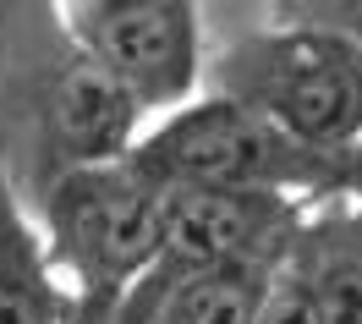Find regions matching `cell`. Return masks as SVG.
Here are the masks:
<instances>
[{"label":"cell","instance_id":"1","mask_svg":"<svg viewBox=\"0 0 362 324\" xmlns=\"http://www.w3.org/2000/svg\"><path fill=\"white\" fill-rule=\"evenodd\" d=\"M170 192L132 160L83 165L45 187L39 220L55 275L71 280L66 324H110L137 280L148 275L165 231Z\"/></svg>","mask_w":362,"mask_h":324},{"label":"cell","instance_id":"2","mask_svg":"<svg viewBox=\"0 0 362 324\" xmlns=\"http://www.w3.org/2000/svg\"><path fill=\"white\" fill-rule=\"evenodd\" d=\"M127 160L165 192H357V154H318L220 93L192 99L132 143Z\"/></svg>","mask_w":362,"mask_h":324},{"label":"cell","instance_id":"3","mask_svg":"<svg viewBox=\"0 0 362 324\" xmlns=\"http://www.w3.org/2000/svg\"><path fill=\"white\" fill-rule=\"evenodd\" d=\"M214 77L220 99L280 127L302 149L318 154L362 149V45L340 33L274 11L269 28L236 39L214 61Z\"/></svg>","mask_w":362,"mask_h":324},{"label":"cell","instance_id":"4","mask_svg":"<svg viewBox=\"0 0 362 324\" xmlns=\"http://www.w3.org/2000/svg\"><path fill=\"white\" fill-rule=\"evenodd\" d=\"M66 39L115 88L137 105V116H176L192 105L204 77V11L187 0H66Z\"/></svg>","mask_w":362,"mask_h":324},{"label":"cell","instance_id":"5","mask_svg":"<svg viewBox=\"0 0 362 324\" xmlns=\"http://www.w3.org/2000/svg\"><path fill=\"white\" fill-rule=\"evenodd\" d=\"M0 324H66V297L55 286L45 231L17 204L0 170Z\"/></svg>","mask_w":362,"mask_h":324},{"label":"cell","instance_id":"6","mask_svg":"<svg viewBox=\"0 0 362 324\" xmlns=\"http://www.w3.org/2000/svg\"><path fill=\"white\" fill-rule=\"evenodd\" d=\"M296 258L308 264V275L318 286L324 324H362V204L302 220Z\"/></svg>","mask_w":362,"mask_h":324},{"label":"cell","instance_id":"7","mask_svg":"<svg viewBox=\"0 0 362 324\" xmlns=\"http://www.w3.org/2000/svg\"><path fill=\"white\" fill-rule=\"evenodd\" d=\"M291 248H274V253H252L242 264H226L214 275L181 286L176 297L159 302V313L148 324H258L264 297H269L274 270L286 264Z\"/></svg>","mask_w":362,"mask_h":324},{"label":"cell","instance_id":"8","mask_svg":"<svg viewBox=\"0 0 362 324\" xmlns=\"http://www.w3.org/2000/svg\"><path fill=\"white\" fill-rule=\"evenodd\" d=\"M258 324H324V313H318V286H313V275H308V264L296 258V242H291L286 264H280L274 280H269V297H264Z\"/></svg>","mask_w":362,"mask_h":324},{"label":"cell","instance_id":"9","mask_svg":"<svg viewBox=\"0 0 362 324\" xmlns=\"http://www.w3.org/2000/svg\"><path fill=\"white\" fill-rule=\"evenodd\" d=\"M274 11H286V17H296V23H308V28H324V33H340V39L362 45V0H296V6H274Z\"/></svg>","mask_w":362,"mask_h":324},{"label":"cell","instance_id":"10","mask_svg":"<svg viewBox=\"0 0 362 324\" xmlns=\"http://www.w3.org/2000/svg\"><path fill=\"white\" fill-rule=\"evenodd\" d=\"M357 160H362V149H357Z\"/></svg>","mask_w":362,"mask_h":324}]
</instances>
